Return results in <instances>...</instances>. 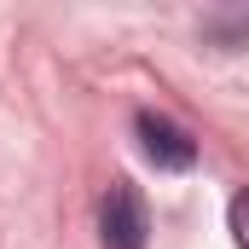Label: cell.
<instances>
[{"label":"cell","instance_id":"cell-4","mask_svg":"<svg viewBox=\"0 0 249 249\" xmlns=\"http://www.w3.org/2000/svg\"><path fill=\"white\" fill-rule=\"evenodd\" d=\"M226 214H232V238H238V249H249V186L232 197V209H226Z\"/></svg>","mask_w":249,"mask_h":249},{"label":"cell","instance_id":"cell-1","mask_svg":"<svg viewBox=\"0 0 249 249\" xmlns=\"http://www.w3.org/2000/svg\"><path fill=\"white\" fill-rule=\"evenodd\" d=\"M145 232H151L145 197L127 180H116L105 191V203H99V238H105V249H145Z\"/></svg>","mask_w":249,"mask_h":249},{"label":"cell","instance_id":"cell-3","mask_svg":"<svg viewBox=\"0 0 249 249\" xmlns=\"http://www.w3.org/2000/svg\"><path fill=\"white\" fill-rule=\"evenodd\" d=\"M203 35H209L214 47H244L249 12H209V18H203Z\"/></svg>","mask_w":249,"mask_h":249},{"label":"cell","instance_id":"cell-2","mask_svg":"<svg viewBox=\"0 0 249 249\" xmlns=\"http://www.w3.org/2000/svg\"><path fill=\"white\" fill-rule=\"evenodd\" d=\"M133 133H139V151H145L157 168H168V174H186L191 162H197V139H191L180 122L157 116V110H139V116H133Z\"/></svg>","mask_w":249,"mask_h":249}]
</instances>
